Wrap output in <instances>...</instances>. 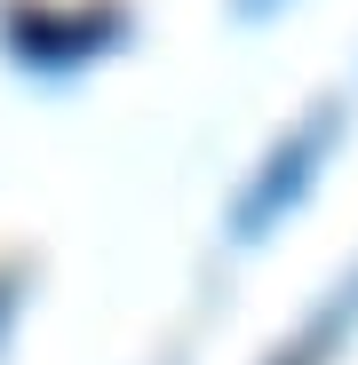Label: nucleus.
I'll return each instance as SVG.
<instances>
[{
	"instance_id": "f257e3e1",
	"label": "nucleus",
	"mask_w": 358,
	"mask_h": 365,
	"mask_svg": "<svg viewBox=\"0 0 358 365\" xmlns=\"http://www.w3.org/2000/svg\"><path fill=\"white\" fill-rule=\"evenodd\" d=\"M327 143H334V119H311V128H303V135H294V143H287L279 159H271V175L255 182V191H263V199H247V207H239V230H263V222H271L279 207H294V182H303V175H311V159H319Z\"/></svg>"
}]
</instances>
